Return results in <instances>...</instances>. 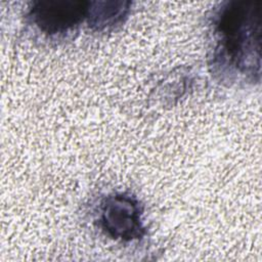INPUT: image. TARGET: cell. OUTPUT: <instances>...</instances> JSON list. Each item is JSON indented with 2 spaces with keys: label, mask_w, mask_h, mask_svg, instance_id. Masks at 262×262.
<instances>
[{
  "label": "cell",
  "mask_w": 262,
  "mask_h": 262,
  "mask_svg": "<svg viewBox=\"0 0 262 262\" xmlns=\"http://www.w3.org/2000/svg\"><path fill=\"white\" fill-rule=\"evenodd\" d=\"M128 1H96L88 3L86 21L93 31H105L119 26L130 11Z\"/></svg>",
  "instance_id": "cell-4"
},
{
  "label": "cell",
  "mask_w": 262,
  "mask_h": 262,
  "mask_svg": "<svg viewBox=\"0 0 262 262\" xmlns=\"http://www.w3.org/2000/svg\"><path fill=\"white\" fill-rule=\"evenodd\" d=\"M212 74L228 84L260 81L261 1L229 0L210 17Z\"/></svg>",
  "instance_id": "cell-1"
},
{
  "label": "cell",
  "mask_w": 262,
  "mask_h": 262,
  "mask_svg": "<svg viewBox=\"0 0 262 262\" xmlns=\"http://www.w3.org/2000/svg\"><path fill=\"white\" fill-rule=\"evenodd\" d=\"M96 220L98 227L115 241H139L146 233L141 204L129 192H113L102 198L98 204Z\"/></svg>",
  "instance_id": "cell-2"
},
{
  "label": "cell",
  "mask_w": 262,
  "mask_h": 262,
  "mask_svg": "<svg viewBox=\"0 0 262 262\" xmlns=\"http://www.w3.org/2000/svg\"><path fill=\"white\" fill-rule=\"evenodd\" d=\"M88 3L74 0L34 1L27 17L41 33L47 36H61L86 20Z\"/></svg>",
  "instance_id": "cell-3"
}]
</instances>
